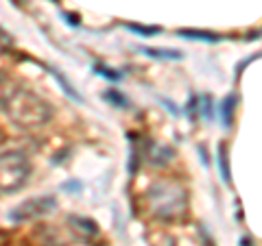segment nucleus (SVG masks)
<instances>
[{
	"label": "nucleus",
	"instance_id": "1",
	"mask_svg": "<svg viewBox=\"0 0 262 246\" xmlns=\"http://www.w3.org/2000/svg\"><path fill=\"white\" fill-rule=\"evenodd\" d=\"M5 109L15 125L27 129L42 127L53 118L51 103L44 101L42 96L29 92V89H13L5 101Z\"/></svg>",
	"mask_w": 262,
	"mask_h": 246
},
{
	"label": "nucleus",
	"instance_id": "2",
	"mask_svg": "<svg viewBox=\"0 0 262 246\" xmlns=\"http://www.w3.org/2000/svg\"><path fill=\"white\" fill-rule=\"evenodd\" d=\"M146 205L153 216L162 220H177L188 209V194L182 183L164 179L146 190Z\"/></svg>",
	"mask_w": 262,
	"mask_h": 246
},
{
	"label": "nucleus",
	"instance_id": "3",
	"mask_svg": "<svg viewBox=\"0 0 262 246\" xmlns=\"http://www.w3.org/2000/svg\"><path fill=\"white\" fill-rule=\"evenodd\" d=\"M31 175V163L22 153H3L0 155V194H11L27 183Z\"/></svg>",
	"mask_w": 262,
	"mask_h": 246
},
{
	"label": "nucleus",
	"instance_id": "4",
	"mask_svg": "<svg viewBox=\"0 0 262 246\" xmlns=\"http://www.w3.org/2000/svg\"><path fill=\"white\" fill-rule=\"evenodd\" d=\"M55 209H57V199L53 194H44V196H33V199H27L20 205H15L7 218L18 225V223H29V220H37L42 216H48V214H53Z\"/></svg>",
	"mask_w": 262,
	"mask_h": 246
},
{
	"label": "nucleus",
	"instance_id": "5",
	"mask_svg": "<svg viewBox=\"0 0 262 246\" xmlns=\"http://www.w3.org/2000/svg\"><path fill=\"white\" fill-rule=\"evenodd\" d=\"M236 105H238V96L236 94H227L223 101L219 103V118H221V125H223L225 129H232L234 125V113H236Z\"/></svg>",
	"mask_w": 262,
	"mask_h": 246
},
{
	"label": "nucleus",
	"instance_id": "6",
	"mask_svg": "<svg viewBox=\"0 0 262 246\" xmlns=\"http://www.w3.org/2000/svg\"><path fill=\"white\" fill-rule=\"evenodd\" d=\"M177 35L182 39H192V42H206V44H219L223 42V35L199 29H177Z\"/></svg>",
	"mask_w": 262,
	"mask_h": 246
},
{
	"label": "nucleus",
	"instance_id": "7",
	"mask_svg": "<svg viewBox=\"0 0 262 246\" xmlns=\"http://www.w3.org/2000/svg\"><path fill=\"white\" fill-rule=\"evenodd\" d=\"M142 55L151 57V59H164V61H182L184 53L175 51V48H151V46H138Z\"/></svg>",
	"mask_w": 262,
	"mask_h": 246
},
{
	"label": "nucleus",
	"instance_id": "8",
	"mask_svg": "<svg viewBox=\"0 0 262 246\" xmlns=\"http://www.w3.org/2000/svg\"><path fill=\"white\" fill-rule=\"evenodd\" d=\"M216 166L221 170V179H223L225 185H232V170H229V149L225 142L219 144L216 149Z\"/></svg>",
	"mask_w": 262,
	"mask_h": 246
},
{
	"label": "nucleus",
	"instance_id": "9",
	"mask_svg": "<svg viewBox=\"0 0 262 246\" xmlns=\"http://www.w3.org/2000/svg\"><path fill=\"white\" fill-rule=\"evenodd\" d=\"M144 155L149 157V161L153 163V166H164V163H168L170 157H173V149L149 144V146H146V153H144Z\"/></svg>",
	"mask_w": 262,
	"mask_h": 246
},
{
	"label": "nucleus",
	"instance_id": "10",
	"mask_svg": "<svg viewBox=\"0 0 262 246\" xmlns=\"http://www.w3.org/2000/svg\"><path fill=\"white\" fill-rule=\"evenodd\" d=\"M68 223H70V225H75V227H77V231H79L81 235H85V237H92V235L98 233V225L94 223V220L85 218V216H70V218H68Z\"/></svg>",
	"mask_w": 262,
	"mask_h": 246
},
{
	"label": "nucleus",
	"instance_id": "11",
	"mask_svg": "<svg viewBox=\"0 0 262 246\" xmlns=\"http://www.w3.org/2000/svg\"><path fill=\"white\" fill-rule=\"evenodd\" d=\"M103 101L110 103L112 107H118V109H129V98L120 92V89H107L103 92Z\"/></svg>",
	"mask_w": 262,
	"mask_h": 246
},
{
	"label": "nucleus",
	"instance_id": "12",
	"mask_svg": "<svg viewBox=\"0 0 262 246\" xmlns=\"http://www.w3.org/2000/svg\"><path fill=\"white\" fill-rule=\"evenodd\" d=\"M196 111H199V116L206 120V122H212L214 120V105H212V96L203 94V96H196Z\"/></svg>",
	"mask_w": 262,
	"mask_h": 246
},
{
	"label": "nucleus",
	"instance_id": "13",
	"mask_svg": "<svg viewBox=\"0 0 262 246\" xmlns=\"http://www.w3.org/2000/svg\"><path fill=\"white\" fill-rule=\"evenodd\" d=\"M92 70H94V75L107 79V81H112V83H120L122 81V72L116 70V68H110V65H105V63H94Z\"/></svg>",
	"mask_w": 262,
	"mask_h": 246
},
{
	"label": "nucleus",
	"instance_id": "14",
	"mask_svg": "<svg viewBox=\"0 0 262 246\" xmlns=\"http://www.w3.org/2000/svg\"><path fill=\"white\" fill-rule=\"evenodd\" d=\"M46 68H48V65H46ZM48 70H51V75L55 77V81H57V83L61 85V89H63V94H66V96H68V98H72V101H75V103H83V98H81V96L75 92V87H72V85L68 83V79H66L63 75H59V72H57L55 68H48Z\"/></svg>",
	"mask_w": 262,
	"mask_h": 246
},
{
	"label": "nucleus",
	"instance_id": "15",
	"mask_svg": "<svg viewBox=\"0 0 262 246\" xmlns=\"http://www.w3.org/2000/svg\"><path fill=\"white\" fill-rule=\"evenodd\" d=\"M122 29L138 33V35H142V37H153V35H160L162 33V27H142V24H129V22L122 24Z\"/></svg>",
	"mask_w": 262,
	"mask_h": 246
},
{
	"label": "nucleus",
	"instance_id": "16",
	"mask_svg": "<svg viewBox=\"0 0 262 246\" xmlns=\"http://www.w3.org/2000/svg\"><path fill=\"white\" fill-rule=\"evenodd\" d=\"M81 190H83V185H81L77 179H72V181H66L61 183V192H68V194H79Z\"/></svg>",
	"mask_w": 262,
	"mask_h": 246
},
{
	"label": "nucleus",
	"instance_id": "17",
	"mask_svg": "<svg viewBox=\"0 0 262 246\" xmlns=\"http://www.w3.org/2000/svg\"><path fill=\"white\" fill-rule=\"evenodd\" d=\"M253 59H258V55H253V57H249V59H245V61H243V63L238 65V70H236V79H238V77L243 75V70H245V68H247V65H249V63H251Z\"/></svg>",
	"mask_w": 262,
	"mask_h": 246
},
{
	"label": "nucleus",
	"instance_id": "18",
	"mask_svg": "<svg viewBox=\"0 0 262 246\" xmlns=\"http://www.w3.org/2000/svg\"><path fill=\"white\" fill-rule=\"evenodd\" d=\"M63 18H68V24H70V27H79V24H81L79 15H75V13H63Z\"/></svg>",
	"mask_w": 262,
	"mask_h": 246
},
{
	"label": "nucleus",
	"instance_id": "19",
	"mask_svg": "<svg viewBox=\"0 0 262 246\" xmlns=\"http://www.w3.org/2000/svg\"><path fill=\"white\" fill-rule=\"evenodd\" d=\"M241 246H251V244H249V240H247V237H243V240H241Z\"/></svg>",
	"mask_w": 262,
	"mask_h": 246
},
{
	"label": "nucleus",
	"instance_id": "20",
	"mask_svg": "<svg viewBox=\"0 0 262 246\" xmlns=\"http://www.w3.org/2000/svg\"><path fill=\"white\" fill-rule=\"evenodd\" d=\"M53 3H57V0H53Z\"/></svg>",
	"mask_w": 262,
	"mask_h": 246
}]
</instances>
